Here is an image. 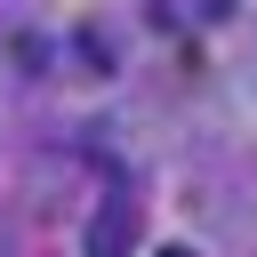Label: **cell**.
<instances>
[{
    "label": "cell",
    "mask_w": 257,
    "mask_h": 257,
    "mask_svg": "<svg viewBox=\"0 0 257 257\" xmlns=\"http://www.w3.org/2000/svg\"><path fill=\"white\" fill-rule=\"evenodd\" d=\"M128 241H137V201L112 185V193L96 201V217H88V241H80V257H128Z\"/></svg>",
    "instance_id": "cell-1"
},
{
    "label": "cell",
    "mask_w": 257,
    "mask_h": 257,
    "mask_svg": "<svg viewBox=\"0 0 257 257\" xmlns=\"http://www.w3.org/2000/svg\"><path fill=\"white\" fill-rule=\"evenodd\" d=\"M153 257H193V249H185V241H161V249H153Z\"/></svg>",
    "instance_id": "cell-2"
}]
</instances>
